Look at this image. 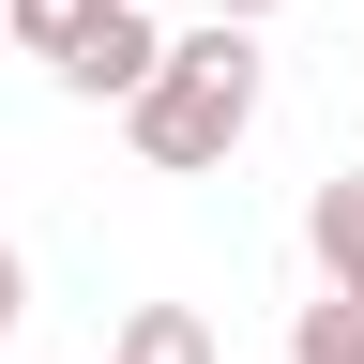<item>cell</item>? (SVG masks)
I'll list each match as a JSON object with an SVG mask.
<instances>
[{
  "label": "cell",
  "instance_id": "ba28073f",
  "mask_svg": "<svg viewBox=\"0 0 364 364\" xmlns=\"http://www.w3.org/2000/svg\"><path fill=\"white\" fill-rule=\"evenodd\" d=\"M198 16H228V31H258V16H273V0H198Z\"/></svg>",
  "mask_w": 364,
  "mask_h": 364
},
{
  "label": "cell",
  "instance_id": "52a82bcc",
  "mask_svg": "<svg viewBox=\"0 0 364 364\" xmlns=\"http://www.w3.org/2000/svg\"><path fill=\"white\" fill-rule=\"evenodd\" d=\"M16 318H31V273H16V243H0V334H16Z\"/></svg>",
  "mask_w": 364,
  "mask_h": 364
},
{
  "label": "cell",
  "instance_id": "5b68a950",
  "mask_svg": "<svg viewBox=\"0 0 364 364\" xmlns=\"http://www.w3.org/2000/svg\"><path fill=\"white\" fill-rule=\"evenodd\" d=\"M91 16H107V0H0V31H16V46H31V61H61V46H76Z\"/></svg>",
  "mask_w": 364,
  "mask_h": 364
},
{
  "label": "cell",
  "instance_id": "277c9868",
  "mask_svg": "<svg viewBox=\"0 0 364 364\" xmlns=\"http://www.w3.org/2000/svg\"><path fill=\"white\" fill-rule=\"evenodd\" d=\"M107 364H213V318H198V304H136Z\"/></svg>",
  "mask_w": 364,
  "mask_h": 364
},
{
  "label": "cell",
  "instance_id": "3957f363",
  "mask_svg": "<svg viewBox=\"0 0 364 364\" xmlns=\"http://www.w3.org/2000/svg\"><path fill=\"white\" fill-rule=\"evenodd\" d=\"M304 243H318V273H334V304H364V167H334L304 198Z\"/></svg>",
  "mask_w": 364,
  "mask_h": 364
},
{
  "label": "cell",
  "instance_id": "7a4b0ae2",
  "mask_svg": "<svg viewBox=\"0 0 364 364\" xmlns=\"http://www.w3.org/2000/svg\"><path fill=\"white\" fill-rule=\"evenodd\" d=\"M152 61H167V31L136 16V0H107V16L61 46V91H91V107H136V76H152Z\"/></svg>",
  "mask_w": 364,
  "mask_h": 364
},
{
  "label": "cell",
  "instance_id": "8992f818",
  "mask_svg": "<svg viewBox=\"0 0 364 364\" xmlns=\"http://www.w3.org/2000/svg\"><path fill=\"white\" fill-rule=\"evenodd\" d=\"M289 364H364V304H304L289 318Z\"/></svg>",
  "mask_w": 364,
  "mask_h": 364
},
{
  "label": "cell",
  "instance_id": "6da1fadb",
  "mask_svg": "<svg viewBox=\"0 0 364 364\" xmlns=\"http://www.w3.org/2000/svg\"><path fill=\"white\" fill-rule=\"evenodd\" d=\"M122 122H136V152H152L167 182L228 167V152H243V122H258V46L228 31V16H213V31H182L167 61L136 76V107H122Z\"/></svg>",
  "mask_w": 364,
  "mask_h": 364
}]
</instances>
